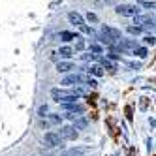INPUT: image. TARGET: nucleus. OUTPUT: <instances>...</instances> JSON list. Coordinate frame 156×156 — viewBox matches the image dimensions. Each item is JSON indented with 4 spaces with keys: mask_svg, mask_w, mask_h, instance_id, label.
Listing matches in <instances>:
<instances>
[{
    "mask_svg": "<svg viewBox=\"0 0 156 156\" xmlns=\"http://www.w3.org/2000/svg\"><path fill=\"white\" fill-rule=\"evenodd\" d=\"M102 32H104V34H107L109 38H113L115 41H119L122 36H120V30L119 28H113V27H109V25H104L102 27Z\"/></svg>",
    "mask_w": 156,
    "mask_h": 156,
    "instance_id": "7",
    "label": "nucleus"
},
{
    "mask_svg": "<svg viewBox=\"0 0 156 156\" xmlns=\"http://www.w3.org/2000/svg\"><path fill=\"white\" fill-rule=\"evenodd\" d=\"M57 70H58V73H66V72H72V70H75V66L72 64V62H58L57 64Z\"/></svg>",
    "mask_w": 156,
    "mask_h": 156,
    "instance_id": "10",
    "label": "nucleus"
},
{
    "mask_svg": "<svg viewBox=\"0 0 156 156\" xmlns=\"http://www.w3.org/2000/svg\"><path fill=\"white\" fill-rule=\"evenodd\" d=\"M98 40H100V43H104V45H107V47H113L115 45V40L109 38L107 34H104V32H100V34H98Z\"/></svg>",
    "mask_w": 156,
    "mask_h": 156,
    "instance_id": "12",
    "label": "nucleus"
},
{
    "mask_svg": "<svg viewBox=\"0 0 156 156\" xmlns=\"http://www.w3.org/2000/svg\"><path fill=\"white\" fill-rule=\"evenodd\" d=\"M145 43H147V45H154V43H156V38H154V36H147V38H145Z\"/></svg>",
    "mask_w": 156,
    "mask_h": 156,
    "instance_id": "24",
    "label": "nucleus"
},
{
    "mask_svg": "<svg viewBox=\"0 0 156 156\" xmlns=\"http://www.w3.org/2000/svg\"><path fill=\"white\" fill-rule=\"evenodd\" d=\"M45 119H47L49 124H58V122H60V115H49V117H45Z\"/></svg>",
    "mask_w": 156,
    "mask_h": 156,
    "instance_id": "17",
    "label": "nucleus"
},
{
    "mask_svg": "<svg viewBox=\"0 0 156 156\" xmlns=\"http://www.w3.org/2000/svg\"><path fill=\"white\" fill-rule=\"evenodd\" d=\"M115 12L122 17H137L139 15V8L133 4H119L115 8Z\"/></svg>",
    "mask_w": 156,
    "mask_h": 156,
    "instance_id": "2",
    "label": "nucleus"
},
{
    "mask_svg": "<svg viewBox=\"0 0 156 156\" xmlns=\"http://www.w3.org/2000/svg\"><path fill=\"white\" fill-rule=\"evenodd\" d=\"M73 128H75V130H83V128H87V120H85V119H79V120H75Z\"/></svg>",
    "mask_w": 156,
    "mask_h": 156,
    "instance_id": "16",
    "label": "nucleus"
},
{
    "mask_svg": "<svg viewBox=\"0 0 156 156\" xmlns=\"http://www.w3.org/2000/svg\"><path fill=\"white\" fill-rule=\"evenodd\" d=\"M43 113H47V107H45V105L40 107V115H43Z\"/></svg>",
    "mask_w": 156,
    "mask_h": 156,
    "instance_id": "26",
    "label": "nucleus"
},
{
    "mask_svg": "<svg viewBox=\"0 0 156 156\" xmlns=\"http://www.w3.org/2000/svg\"><path fill=\"white\" fill-rule=\"evenodd\" d=\"M128 32H130V34H136V36H137L139 32H141V28H139V27H133V25H132V27H128Z\"/></svg>",
    "mask_w": 156,
    "mask_h": 156,
    "instance_id": "21",
    "label": "nucleus"
},
{
    "mask_svg": "<svg viewBox=\"0 0 156 156\" xmlns=\"http://www.w3.org/2000/svg\"><path fill=\"white\" fill-rule=\"evenodd\" d=\"M58 55L62 58H70L72 55H73V51H72V47H60V51H58Z\"/></svg>",
    "mask_w": 156,
    "mask_h": 156,
    "instance_id": "14",
    "label": "nucleus"
},
{
    "mask_svg": "<svg viewBox=\"0 0 156 156\" xmlns=\"http://www.w3.org/2000/svg\"><path fill=\"white\" fill-rule=\"evenodd\" d=\"M51 96H53L55 102H58V104H77V98H79L72 90H62V88H53Z\"/></svg>",
    "mask_w": 156,
    "mask_h": 156,
    "instance_id": "1",
    "label": "nucleus"
},
{
    "mask_svg": "<svg viewBox=\"0 0 156 156\" xmlns=\"http://www.w3.org/2000/svg\"><path fill=\"white\" fill-rule=\"evenodd\" d=\"M62 107L66 109V111H68V113H83V111H85V107L83 105H79V104H62Z\"/></svg>",
    "mask_w": 156,
    "mask_h": 156,
    "instance_id": "9",
    "label": "nucleus"
},
{
    "mask_svg": "<svg viewBox=\"0 0 156 156\" xmlns=\"http://www.w3.org/2000/svg\"><path fill=\"white\" fill-rule=\"evenodd\" d=\"M87 81H88L87 75H83V73H72V75H68V77H64V79H62V85L73 87V85H81V83H87Z\"/></svg>",
    "mask_w": 156,
    "mask_h": 156,
    "instance_id": "4",
    "label": "nucleus"
},
{
    "mask_svg": "<svg viewBox=\"0 0 156 156\" xmlns=\"http://www.w3.org/2000/svg\"><path fill=\"white\" fill-rule=\"evenodd\" d=\"M68 21L72 25H77V27H83L85 25V17L81 13H77V12H70L68 13Z\"/></svg>",
    "mask_w": 156,
    "mask_h": 156,
    "instance_id": "8",
    "label": "nucleus"
},
{
    "mask_svg": "<svg viewBox=\"0 0 156 156\" xmlns=\"http://www.w3.org/2000/svg\"><path fill=\"white\" fill-rule=\"evenodd\" d=\"M133 53H136L139 58H145V57H147V47H137V49L133 51Z\"/></svg>",
    "mask_w": 156,
    "mask_h": 156,
    "instance_id": "18",
    "label": "nucleus"
},
{
    "mask_svg": "<svg viewBox=\"0 0 156 156\" xmlns=\"http://www.w3.org/2000/svg\"><path fill=\"white\" fill-rule=\"evenodd\" d=\"M90 51H94L96 55H100V53H102V47H100L98 43H90Z\"/></svg>",
    "mask_w": 156,
    "mask_h": 156,
    "instance_id": "23",
    "label": "nucleus"
},
{
    "mask_svg": "<svg viewBox=\"0 0 156 156\" xmlns=\"http://www.w3.org/2000/svg\"><path fill=\"white\" fill-rule=\"evenodd\" d=\"M58 137H60V139H75V137H77V130H75L73 126H64V128H60V132H58Z\"/></svg>",
    "mask_w": 156,
    "mask_h": 156,
    "instance_id": "5",
    "label": "nucleus"
},
{
    "mask_svg": "<svg viewBox=\"0 0 156 156\" xmlns=\"http://www.w3.org/2000/svg\"><path fill=\"white\" fill-rule=\"evenodd\" d=\"M60 38H62L64 41H72V40H77V36L73 34V32H66V30H64V32H60Z\"/></svg>",
    "mask_w": 156,
    "mask_h": 156,
    "instance_id": "15",
    "label": "nucleus"
},
{
    "mask_svg": "<svg viewBox=\"0 0 156 156\" xmlns=\"http://www.w3.org/2000/svg\"><path fill=\"white\" fill-rule=\"evenodd\" d=\"M43 141H45L47 147H58L62 139L58 137V133H55V132H47V133H45V137H43Z\"/></svg>",
    "mask_w": 156,
    "mask_h": 156,
    "instance_id": "6",
    "label": "nucleus"
},
{
    "mask_svg": "<svg viewBox=\"0 0 156 156\" xmlns=\"http://www.w3.org/2000/svg\"><path fill=\"white\" fill-rule=\"evenodd\" d=\"M96 60H100V66H102V68H107V70H117V68H115V64L111 62L107 57L104 58V57H100V55H96Z\"/></svg>",
    "mask_w": 156,
    "mask_h": 156,
    "instance_id": "11",
    "label": "nucleus"
},
{
    "mask_svg": "<svg viewBox=\"0 0 156 156\" xmlns=\"http://www.w3.org/2000/svg\"><path fill=\"white\" fill-rule=\"evenodd\" d=\"M79 28H81V32H85V34H88V36H94V28H92V27L83 25V27H79Z\"/></svg>",
    "mask_w": 156,
    "mask_h": 156,
    "instance_id": "19",
    "label": "nucleus"
},
{
    "mask_svg": "<svg viewBox=\"0 0 156 156\" xmlns=\"http://www.w3.org/2000/svg\"><path fill=\"white\" fill-rule=\"evenodd\" d=\"M87 19L90 21V23H98V15H96V13H90V12H88V13H87Z\"/></svg>",
    "mask_w": 156,
    "mask_h": 156,
    "instance_id": "22",
    "label": "nucleus"
},
{
    "mask_svg": "<svg viewBox=\"0 0 156 156\" xmlns=\"http://www.w3.org/2000/svg\"><path fill=\"white\" fill-rule=\"evenodd\" d=\"M87 72H88V73H92L94 77H102V75H104V68H102L100 64H92L90 68H87Z\"/></svg>",
    "mask_w": 156,
    "mask_h": 156,
    "instance_id": "13",
    "label": "nucleus"
},
{
    "mask_svg": "<svg viewBox=\"0 0 156 156\" xmlns=\"http://www.w3.org/2000/svg\"><path fill=\"white\" fill-rule=\"evenodd\" d=\"M136 19V27H139L141 30L145 28V30H151V28H156V21L151 17V15H137V17H133Z\"/></svg>",
    "mask_w": 156,
    "mask_h": 156,
    "instance_id": "3",
    "label": "nucleus"
},
{
    "mask_svg": "<svg viewBox=\"0 0 156 156\" xmlns=\"http://www.w3.org/2000/svg\"><path fill=\"white\" fill-rule=\"evenodd\" d=\"M85 47V41L83 40H79V38H77V43H75V49H83Z\"/></svg>",
    "mask_w": 156,
    "mask_h": 156,
    "instance_id": "25",
    "label": "nucleus"
},
{
    "mask_svg": "<svg viewBox=\"0 0 156 156\" xmlns=\"http://www.w3.org/2000/svg\"><path fill=\"white\" fill-rule=\"evenodd\" d=\"M107 58H109V60H119V58H120V53H117V51H111V53L107 55Z\"/></svg>",
    "mask_w": 156,
    "mask_h": 156,
    "instance_id": "20",
    "label": "nucleus"
}]
</instances>
